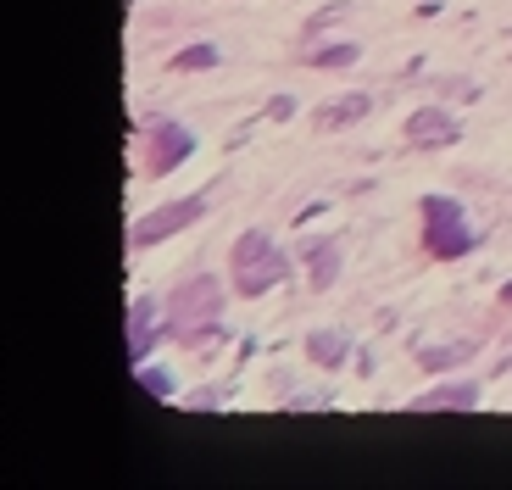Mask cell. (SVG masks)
<instances>
[{
  "label": "cell",
  "instance_id": "15",
  "mask_svg": "<svg viewBox=\"0 0 512 490\" xmlns=\"http://www.w3.org/2000/svg\"><path fill=\"white\" fill-rule=\"evenodd\" d=\"M140 385L151 390V396H173V379H167L162 368H145V362H140Z\"/></svg>",
  "mask_w": 512,
  "mask_h": 490
},
{
  "label": "cell",
  "instance_id": "5",
  "mask_svg": "<svg viewBox=\"0 0 512 490\" xmlns=\"http://www.w3.org/2000/svg\"><path fill=\"white\" fill-rule=\"evenodd\" d=\"M145 140H151V151H145V173H173L184 162V156L195 151V134L184 129V123H173V117H156L151 129H145Z\"/></svg>",
  "mask_w": 512,
  "mask_h": 490
},
{
  "label": "cell",
  "instance_id": "9",
  "mask_svg": "<svg viewBox=\"0 0 512 490\" xmlns=\"http://www.w3.org/2000/svg\"><path fill=\"white\" fill-rule=\"evenodd\" d=\"M479 401V390L474 385H440V390H423L418 401H412V413H446V407H474Z\"/></svg>",
  "mask_w": 512,
  "mask_h": 490
},
{
  "label": "cell",
  "instance_id": "3",
  "mask_svg": "<svg viewBox=\"0 0 512 490\" xmlns=\"http://www.w3.org/2000/svg\"><path fill=\"white\" fill-rule=\"evenodd\" d=\"M418 212H423V251H429V257L451 262V257H462V251L474 245V234H468V223H462L457 201H446V195H423Z\"/></svg>",
  "mask_w": 512,
  "mask_h": 490
},
{
  "label": "cell",
  "instance_id": "2",
  "mask_svg": "<svg viewBox=\"0 0 512 490\" xmlns=\"http://www.w3.org/2000/svg\"><path fill=\"white\" fill-rule=\"evenodd\" d=\"M223 312V290H218V279H190L179 290V296H173V307H167V329H173V335H190L195 346H212V340H218V329H212V318H218Z\"/></svg>",
  "mask_w": 512,
  "mask_h": 490
},
{
  "label": "cell",
  "instance_id": "12",
  "mask_svg": "<svg viewBox=\"0 0 512 490\" xmlns=\"http://www.w3.org/2000/svg\"><path fill=\"white\" fill-rule=\"evenodd\" d=\"M218 62H223L218 45H190V51L173 56V73H195V67H218Z\"/></svg>",
  "mask_w": 512,
  "mask_h": 490
},
{
  "label": "cell",
  "instance_id": "16",
  "mask_svg": "<svg viewBox=\"0 0 512 490\" xmlns=\"http://www.w3.org/2000/svg\"><path fill=\"white\" fill-rule=\"evenodd\" d=\"M501 301H512V284H501Z\"/></svg>",
  "mask_w": 512,
  "mask_h": 490
},
{
  "label": "cell",
  "instance_id": "14",
  "mask_svg": "<svg viewBox=\"0 0 512 490\" xmlns=\"http://www.w3.org/2000/svg\"><path fill=\"white\" fill-rule=\"evenodd\" d=\"M312 62H318V67H351V62H357V45H329V51H318Z\"/></svg>",
  "mask_w": 512,
  "mask_h": 490
},
{
  "label": "cell",
  "instance_id": "10",
  "mask_svg": "<svg viewBox=\"0 0 512 490\" xmlns=\"http://www.w3.org/2000/svg\"><path fill=\"white\" fill-rule=\"evenodd\" d=\"M307 357L323 362V368H340L346 362V340L334 335V329H318V335H307Z\"/></svg>",
  "mask_w": 512,
  "mask_h": 490
},
{
  "label": "cell",
  "instance_id": "4",
  "mask_svg": "<svg viewBox=\"0 0 512 490\" xmlns=\"http://www.w3.org/2000/svg\"><path fill=\"white\" fill-rule=\"evenodd\" d=\"M201 212H206L201 195H190V201H167V207H156V212H145V218L128 223V245H156V240H167V234L190 229Z\"/></svg>",
  "mask_w": 512,
  "mask_h": 490
},
{
  "label": "cell",
  "instance_id": "1",
  "mask_svg": "<svg viewBox=\"0 0 512 490\" xmlns=\"http://www.w3.org/2000/svg\"><path fill=\"white\" fill-rule=\"evenodd\" d=\"M229 257H234V296H268L273 284H284V273H290L284 251L262 229H245Z\"/></svg>",
  "mask_w": 512,
  "mask_h": 490
},
{
  "label": "cell",
  "instance_id": "6",
  "mask_svg": "<svg viewBox=\"0 0 512 490\" xmlns=\"http://www.w3.org/2000/svg\"><path fill=\"white\" fill-rule=\"evenodd\" d=\"M457 134H462V123L451 112H412L407 117V145H418V151H440V145H457Z\"/></svg>",
  "mask_w": 512,
  "mask_h": 490
},
{
  "label": "cell",
  "instance_id": "7",
  "mask_svg": "<svg viewBox=\"0 0 512 490\" xmlns=\"http://www.w3.org/2000/svg\"><path fill=\"white\" fill-rule=\"evenodd\" d=\"M373 112V101L368 95H340V101H323L318 106V129H351V123H357V117H368Z\"/></svg>",
  "mask_w": 512,
  "mask_h": 490
},
{
  "label": "cell",
  "instance_id": "11",
  "mask_svg": "<svg viewBox=\"0 0 512 490\" xmlns=\"http://www.w3.org/2000/svg\"><path fill=\"white\" fill-rule=\"evenodd\" d=\"M307 262H312V284L323 290V284H334V273H340V245H334V240L312 245V251H307Z\"/></svg>",
  "mask_w": 512,
  "mask_h": 490
},
{
  "label": "cell",
  "instance_id": "13",
  "mask_svg": "<svg viewBox=\"0 0 512 490\" xmlns=\"http://www.w3.org/2000/svg\"><path fill=\"white\" fill-rule=\"evenodd\" d=\"M468 351H474V346H468V340H462V346H440V351H423V368H451V362H462V357H468Z\"/></svg>",
  "mask_w": 512,
  "mask_h": 490
},
{
  "label": "cell",
  "instance_id": "8",
  "mask_svg": "<svg viewBox=\"0 0 512 490\" xmlns=\"http://www.w3.org/2000/svg\"><path fill=\"white\" fill-rule=\"evenodd\" d=\"M151 318H156V307H151V301H128V357H134V368H140V362H145V351L156 346Z\"/></svg>",
  "mask_w": 512,
  "mask_h": 490
}]
</instances>
